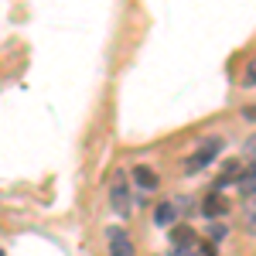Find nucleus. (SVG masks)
Listing matches in <instances>:
<instances>
[{
    "label": "nucleus",
    "mask_w": 256,
    "mask_h": 256,
    "mask_svg": "<svg viewBox=\"0 0 256 256\" xmlns=\"http://www.w3.org/2000/svg\"><path fill=\"white\" fill-rule=\"evenodd\" d=\"M218 150H222V140H218V137H208L205 144H202V150H198L195 158H188V160H184V171H188V174L202 171V168H205L208 160H216V154H218Z\"/></svg>",
    "instance_id": "1"
},
{
    "label": "nucleus",
    "mask_w": 256,
    "mask_h": 256,
    "mask_svg": "<svg viewBox=\"0 0 256 256\" xmlns=\"http://www.w3.org/2000/svg\"><path fill=\"white\" fill-rule=\"evenodd\" d=\"M110 205H113V212H116V216H126V212H130V192H126L123 174L113 178V188H110Z\"/></svg>",
    "instance_id": "2"
},
{
    "label": "nucleus",
    "mask_w": 256,
    "mask_h": 256,
    "mask_svg": "<svg viewBox=\"0 0 256 256\" xmlns=\"http://www.w3.org/2000/svg\"><path fill=\"white\" fill-rule=\"evenodd\" d=\"M134 253V242L123 229H110V256H130Z\"/></svg>",
    "instance_id": "3"
},
{
    "label": "nucleus",
    "mask_w": 256,
    "mask_h": 256,
    "mask_svg": "<svg viewBox=\"0 0 256 256\" xmlns=\"http://www.w3.org/2000/svg\"><path fill=\"white\" fill-rule=\"evenodd\" d=\"M134 181H137V188H144V192H154V188H158V174H154L147 164H137V168H134Z\"/></svg>",
    "instance_id": "4"
},
{
    "label": "nucleus",
    "mask_w": 256,
    "mask_h": 256,
    "mask_svg": "<svg viewBox=\"0 0 256 256\" xmlns=\"http://www.w3.org/2000/svg\"><path fill=\"white\" fill-rule=\"evenodd\" d=\"M202 208H205V216H208V218H216V216H226V208H229V202H226L222 195H208V198H205V205H202Z\"/></svg>",
    "instance_id": "5"
},
{
    "label": "nucleus",
    "mask_w": 256,
    "mask_h": 256,
    "mask_svg": "<svg viewBox=\"0 0 256 256\" xmlns=\"http://www.w3.org/2000/svg\"><path fill=\"white\" fill-rule=\"evenodd\" d=\"M242 171H246V168H239L236 160H229V164L222 168V174H218V184H216V188H226V184L239 181V178H242Z\"/></svg>",
    "instance_id": "6"
},
{
    "label": "nucleus",
    "mask_w": 256,
    "mask_h": 256,
    "mask_svg": "<svg viewBox=\"0 0 256 256\" xmlns=\"http://www.w3.org/2000/svg\"><path fill=\"white\" fill-rule=\"evenodd\" d=\"M171 239H174L178 250H184V246H195V229H188V226H174V229H171Z\"/></svg>",
    "instance_id": "7"
},
{
    "label": "nucleus",
    "mask_w": 256,
    "mask_h": 256,
    "mask_svg": "<svg viewBox=\"0 0 256 256\" xmlns=\"http://www.w3.org/2000/svg\"><path fill=\"white\" fill-rule=\"evenodd\" d=\"M239 188L246 192V198L256 195V164H250V168L242 171V178H239Z\"/></svg>",
    "instance_id": "8"
},
{
    "label": "nucleus",
    "mask_w": 256,
    "mask_h": 256,
    "mask_svg": "<svg viewBox=\"0 0 256 256\" xmlns=\"http://www.w3.org/2000/svg\"><path fill=\"white\" fill-rule=\"evenodd\" d=\"M154 222H158V226H168V222H174V205H168V202H164V205H158V212H154Z\"/></svg>",
    "instance_id": "9"
},
{
    "label": "nucleus",
    "mask_w": 256,
    "mask_h": 256,
    "mask_svg": "<svg viewBox=\"0 0 256 256\" xmlns=\"http://www.w3.org/2000/svg\"><path fill=\"white\" fill-rule=\"evenodd\" d=\"M246 229H250V232H256V202H250V205H246Z\"/></svg>",
    "instance_id": "10"
},
{
    "label": "nucleus",
    "mask_w": 256,
    "mask_h": 256,
    "mask_svg": "<svg viewBox=\"0 0 256 256\" xmlns=\"http://www.w3.org/2000/svg\"><path fill=\"white\" fill-rule=\"evenodd\" d=\"M226 232H229V229H226V226H218V222H212V226H208V236H212V239H222Z\"/></svg>",
    "instance_id": "11"
},
{
    "label": "nucleus",
    "mask_w": 256,
    "mask_h": 256,
    "mask_svg": "<svg viewBox=\"0 0 256 256\" xmlns=\"http://www.w3.org/2000/svg\"><path fill=\"white\" fill-rule=\"evenodd\" d=\"M246 86H256V55L250 62V72H246Z\"/></svg>",
    "instance_id": "12"
},
{
    "label": "nucleus",
    "mask_w": 256,
    "mask_h": 256,
    "mask_svg": "<svg viewBox=\"0 0 256 256\" xmlns=\"http://www.w3.org/2000/svg\"><path fill=\"white\" fill-rule=\"evenodd\" d=\"M171 256H198V250H195V246H184V250H174Z\"/></svg>",
    "instance_id": "13"
},
{
    "label": "nucleus",
    "mask_w": 256,
    "mask_h": 256,
    "mask_svg": "<svg viewBox=\"0 0 256 256\" xmlns=\"http://www.w3.org/2000/svg\"><path fill=\"white\" fill-rule=\"evenodd\" d=\"M246 154H253V158H256V137L246 140Z\"/></svg>",
    "instance_id": "14"
},
{
    "label": "nucleus",
    "mask_w": 256,
    "mask_h": 256,
    "mask_svg": "<svg viewBox=\"0 0 256 256\" xmlns=\"http://www.w3.org/2000/svg\"><path fill=\"white\" fill-rule=\"evenodd\" d=\"M242 116H246V120H256V106H246V110H242Z\"/></svg>",
    "instance_id": "15"
}]
</instances>
